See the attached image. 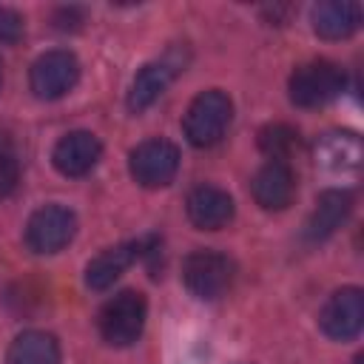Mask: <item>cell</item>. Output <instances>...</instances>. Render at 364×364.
Masks as SVG:
<instances>
[{
  "mask_svg": "<svg viewBox=\"0 0 364 364\" xmlns=\"http://www.w3.org/2000/svg\"><path fill=\"white\" fill-rule=\"evenodd\" d=\"M230 119H233L230 97L219 88H208V91L196 94L193 102L188 105L182 128H185V136L191 145L210 148L225 136V131L230 128Z\"/></svg>",
  "mask_w": 364,
  "mask_h": 364,
  "instance_id": "cell-1",
  "label": "cell"
},
{
  "mask_svg": "<svg viewBox=\"0 0 364 364\" xmlns=\"http://www.w3.org/2000/svg\"><path fill=\"white\" fill-rule=\"evenodd\" d=\"M347 85V74L338 63L330 60H313L299 65L287 80L290 102L299 108H321L330 100H336Z\"/></svg>",
  "mask_w": 364,
  "mask_h": 364,
  "instance_id": "cell-2",
  "label": "cell"
},
{
  "mask_svg": "<svg viewBox=\"0 0 364 364\" xmlns=\"http://www.w3.org/2000/svg\"><path fill=\"white\" fill-rule=\"evenodd\" d=\"M145 318H148L145 296L139 290H122L102 304L97 324H100V336L111 347H128L142 336Z\"/></svg>",
  "mask_w": 364,
  "mask_h": 364,
  "instance_id": "cell-3",
  "label": "cell"
},
{
  "mask_svg": "<svg viewBox=\"0 0 364 364\" xmlns=\"http://www.w3.org/2000/svg\"><path fill=\"white\" fill-rule=\"evenodd\" d=\"M233 273H236L233 262L225 253L210 247H199L188 253L182 262V282L202 301H213L225 296L233 284Z\"/></svg>",
  "mask_w": 364,
  "mask_h": 364,
  "instance_id": "cell-4",
  "label": "cell"
},
{
  "mask_svg": "<svg viewBox=\"0 0 364 364\" xmlns=\"http://www.w3.org/2000/svg\"><path fill=\"white\" fill-rule=\"evenodd\" d=\"M128 171L142 188H165L179 171V148L162 136L145 139L131 151Z\"/></svg>",
  "mask_w": 364,
  "mask_h": 364,
  "instance_id": "cell-5",
  "label": "cell"
},
{
  "mask_svg": "<svg viewBox=\"0 0 364 364\" xmlns=\"http://www.w3.org/2000/svg\"><path fill=\"white\" fill-rule=\"evenodd\" d=\"M77 233V216L65 205H43L26 222V245L34 253H57Z\"/></svg>",
  "mask_w": 364,
  "mask_h": 364,
  "instance_id": "cell-6",
  "label": "cell"
},
{
  "mask_svg": "<svg viewBox=\"0 0 364 364\" xmlns=\"http://www.w3.org/2000/svg\"><path fill=\"white\" fill-rule=\"evenodd\" d=\"M77 80H80V60L65 48H54V51L40 54L31 65V74H28L31 91L40 100L65 97L77 85Z\"/></svg>",
  "mask_w": 364,
  "mask_h": 364,
  "instance_id": "cell-7",
  "label": "cell"
},
{
  "mask_svg": "<svg viewBox=\"0 0 364 364\" xmlns=\"http://www.w3.org/2000/svg\"><path fill=\"white\" fill-rule=\"evenodd\" d=\"M364 324V293L361 287L336 290L318 310V327L333 341H350L361 333Z\"/></svg>",
  "mask_w": 364,
  "mask_h": 364,
  "instance_id": "cell-8",
  "label": "cell"
},
{
  "mask_svg": "<svg viewBox=\"0 0 364 364\" xmlns=\"http://www.w3.org/2000/svg\"><path fill=\"white\" fill-rule=\"evenodd\" d=\"M250 193L264 210H284L296 199V173L290 162L267 159L250 179Z\"/></svg>",
  "mask_w": 364,
  "mask_h": 364,
  "instance_id": "cell-9",
  "label": "cell"
},
{
  "mask_svg": "<svg viewBox=\"0 0 364 364\" xmlns=\"http://www.w3.org/2000/svg\"><path fill=\"white\" fill-rule=\"evenodd\" d=\"M100 156H102V145L91 131H71L51 151V162L63 176L91 173L97 168Z\"/></svg>",
  "mask_w": 364,
  "mask_h": 364,
  "instance_id": "cell-10",
  "label": "cell"
},
{
  "mask_svg": "<svg viewBox=\"0 0 364 364\" xmlns=\"http://www.w3.org/2000/svg\"><path fill=\"white\" fill-rule=\"evenodd\" d=\"M188 219L199 228V230H219V228H228L233 213H236V205L230 199L228 191L216 188V185H199L188 193Z\"/></svg>",
  "mask_w": 364,
  "mask_h": 364,
  "instance_id": "cell-11",
  "label": "cell"
},
{
  "mask_svg": "<svg viewBox=\"0 0 364 364\" xmlns=\"http://www.w3.org/2000/svg\"><path fill=\"white\" fill-rule=\"evenodd\" d=\"M145 253H148V242L145 239L122 242V245H114V247L102 250L97 259L88 262V267H85V284L91 290H108Z\"/></svg>",
  "mask_w": 364,
  "mask_h": 364,
  "instance_id": "cell-12",
  "label": "cell"
},
{
  "mask_svg": "<svg viewBox=\"0 0 364 364\" xmlns=\"http://www.w3.org/2000/svg\"><path fill=\"white\" fill-rule=\"evenodd\" d=\"M350 210H353L350 191H344V188H327L324 193H318L316 208H313V213H310V219L304 225L307 242H324V239H330L347 222Z\"/></svg>",
  "mask_w": 364,
  "mask_h": 364,
  "instance_id": "cell-13",
  "label": "cell"
},
{
  "mask_svg": "<svg viewBox=\"0 0 364 364\" xmlns=\"http://www.w3.org/2000/svg\"><path fill=\"white\" fill-rule=\"evenodd\" d=\"M316 162L336 176H355L361 168V139L353 131H330L316 145Z\"/></svg>",
  "mask_w": 364,
  "mask_h": 364,
  "instance_id": "cell-14",
  "label": "cell"
},
{
  "mask_svg": "<svg viewBox=\"0 0 364 364\" xmlns=\"http://www.w3.org/2000/svg\"><path fill=\"white\" fill-rule=\"evenodd\" d=\"M313 31L324 40H344L361 26V6L353 0H324L310 9Z\"/></svg>",
  "mask_w": 364,
  "mask_h": 364,
  "instance_id": "cell-15",
  "label": "cell"
},
{
  "mask_svg": "<svg viewBox=\"0 0 364 364\" xmlns=\"http://www.w3.org/2000/svg\"><path fill=\"white\" fill-rule=\"evenodd\" d=\"M173 74H176V63H171V57H165V60H154V63L142 65V68L136 71L134 82H131V91H128V108H131L134 114L151 108V105L165 94V88L171 85Z\"/></svg>",
  "mask_w": 364,
  "mask_h": 364,
  "instance_id": "cell-16",
  "label": "cell"
},
{
  "mask_svg": "<svg viewBox=\"0 0 364 364\" xmlns=\"http://www.w3.org/2000/svg\"><path fill=\"white\" fill-rule=\"evenodd\" d=\"M6 364H60V344L46 330H23L9 344Z\"/></svg>",
  "mask_w": 364,
  "mask_h": 364,
  "instance_id": "cell-17",
  "label": "cell"
},
{
  "mask_svg": "<svg viewBox=\"0 0 364 364\" xmlns=\"http://www.w3.org/2000/svg\"><path fill=\"white\" fill-rule=\"evenodd\" d=\"M259 148L267 159L273 162H287L293 156V151L299 148V131L284 125V122H273V125H264L259 131Z\"/></svg>",
  "mask_w": 364,
  "mask_h": 364,
  "instance_id": "cell-18",
  "label": "cell"
},
{
  "mask_svg": "<svg viewBox=\"0 0 364 364\" xmlns=\"http://www.w3.org/2000/svg\"><path fill=\"white\" fill-rule=\"evenodd\" d=\"M20 182V162L14 159L11 151H3L0 148V199L11 196L14 188Z\"/></svg>",
  "mask_w": 364,
  "mask_h": 364,
  "instance_id": "cell-19",
  "label": "cell"
},
{
  "mask_svg": "<svg viewBox=\"0 0 364 364\" xmlns=\"http://www.w3.org/2000/svg\"><path fill=\"white\" fill-rule=\"evenodd\" d=\"M23 37V17L14 9L0 6V43H14Z\"/></svg>",
  "mask_w": 364,
  "mask_h": 364,
  "instance_id": "cell-20",
  "label": "cell"
}]
</instances>
